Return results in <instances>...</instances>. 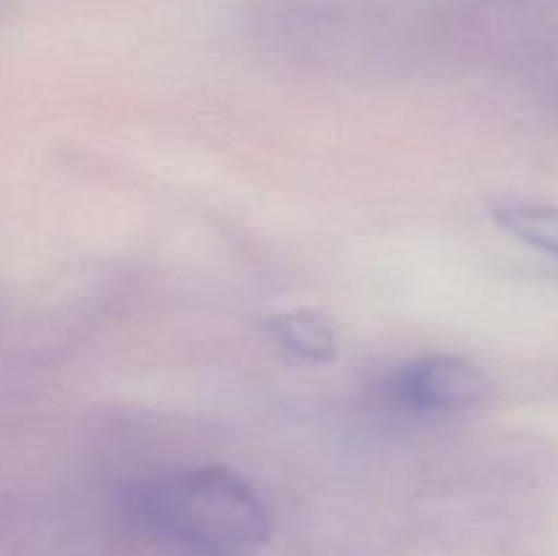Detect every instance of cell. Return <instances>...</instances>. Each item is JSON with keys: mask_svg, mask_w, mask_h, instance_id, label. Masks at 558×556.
I'll use <instances>...</instances> for the list:
<instances>
[{"mask_svg": "<svg viewBox=\"0 0 558 556\" xmlns=\"http://www.w3.org/2000/svg\"><path fill=\"white\" fill-rule=\"evenodd\" d=\"M267 336L300 363L327 365L338 358L336 325L316 309H289L262 322Z\"/></svg>", "mask_w": 558, "mask_h": 556, "instance_id": "3", "label": "cell"}, {"mask_svg": "<svg viewBox=\"0 0 558 556\" xmlns=\"http://www.w3.org/2000/svg\"><path fill=\"white\" fill-rule=\"evenodd\" d=\"M494 221L521 243L558 259V207L507 202V205L494 207Z\"/></svg>", "mask_w": 558, "mask_h": 556, "instance_id": "4", "label": "cell"}, {"mask_svg": "<svg viewBox=\"0 0 558 556\" xmlns=\"http://www.w3.org/2000/svg\"><path fill=\"white\" fill-rule=\"evenodd\" d=\"M125 518L142 534L196 556H251L270 537L259 491L227 467H194L131 485Z\"/></svg>", "mask_w": 558, "mask_h": 556, "instance_id": "1", "label": "cell"}, {"mask_svg": "<svg viewBox=\"0 0 558 556\" xmlns=\"http://www.w3.org/2000/svg\"><path fill=\"white\" fill-rule=\"evenodd\" d=\"M485 371L461 354H423L390 371L381 396L409 418H456L472 412L488 398Z\"/></svg>", "mask_w": 558, "mask_h": 556, "instance_id": "2", "label": "cell"}]
</instances>
